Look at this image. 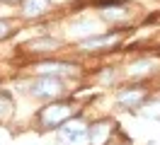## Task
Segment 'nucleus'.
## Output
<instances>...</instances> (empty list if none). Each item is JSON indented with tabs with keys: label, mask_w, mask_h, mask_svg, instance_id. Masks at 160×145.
<instances>
[{
	"label": "nucleus",
	"mask_w": 160,
	"mask_h": 145,
	"mask_svg": "<svg viewBox=\"0 0 160 145\" xmlns=\"http://www.w3.org/2000/svg\"><path fill=\"white\" fill-rule=\"evenodd\" d=\"M56 46H58V44H56L53 39H39V41H34V44H32L34 51H46V48H56Z\"/></svg>",
	"instance_id": "nucleus-9"
},
{
	"label": "nucleus",
	"mask_w": 160,
	"mask_h": 145,
	"mask_svg": "<svg viewBox=\"0 0 160 145\" xmlns=\"http://www.w3.org/2000/svg\"><path fill=\"white\" fill-rule=\"evenodd\" d=\"M41 70H44V73H51V75H53V73H70V65H61V63H53V65H44Z\"/></svg>",
	"instance_id": "nucleus-10"
},
{
	"label": "nucleus",
	"mask_w": 160,
	"mask_h": 145,
	"mask_svg": "<svg viewBox=\"0 0 160 145\" xmlns=\"http://www.w3.org/2000/svg\"><path fill=\"white\" fill-rule=\"evenodd\" d=\"M109 131H112V123L109 121H97V123L90 126V145H104L109 140Z\"/></svg>",
	"instance_id": "nucleus-3"
},
{
	"label": "nucleus",
	"mask_w": 160,
	"mask_h": 145,
	"mask_svg": "<svg viewBox=\"0 0 160 145\" xmlns=\"http://www.w3.org/2000/svg\"><path fill=\"white\" fill-rule=\"evenodd\" d=\"M126 15V7H114L112 5L109 10H102V17H107V19H119Z\"/></svg>",
	"instance_id": "nucleus-8"
},
{
	"label": "nucleus",
	"mask_w": 160,
	"mask_h": 145,
	"mask_svg": "<svg viewBox=\"0 0 160 145\" xmlns=\"http://www.w3.org/2000/svg\"><path fill=\"white\" fill-rule=\"evenodd\" d=\"M8 31H10V24L8 22H0V36H5Z\"/></svg>",
	"instance_id": "nucleus-11"
},
{
	"label": "nucleus",
	"mask_w": 160,
	"mask_h": 145,
	"mask_svg": "<svg viewBox=\"0 0 160 145\" xmlns=\"http://www.w3.org/2000/svg\"><path fill=\"white\" fill-rule=\"evenodd\" d=\"M143 99H146V92H143V89H126V92L119 94L121 106H136V104H141Z\"/></svg>",
	"instance_id": "nucleus-5"
},
{
	"label": "nucleus",
	"mask_w": 160,
	"mask_h": 145,
	"mask_svg": "<svg viewBox=\"0 0 160 145\" xmlns=\"http://www.w3.org/2000/svg\"><path fill=\"white\" fill-rule=\"evenodd\" d=\"M112 41H117V36H114V34H112V36H107V34H104V36L85 39L80 46H82V48H102V46H107V44H112Z\"/></svg>",
	"instance_id": "nucleus-7"
},
{
	"label": "nucleus",
	"mask_w": 160,
	"mask_h": 145,
	"mask_svg": "<svg viewBox=\"0 0 160 145\" xmlns=\"http://www.w3.org/2000/svg\"><path fill=\"white\" fill-rule=\"evenodd\" d=\"M85 133H88V131H85L82 126H63V131H61L63 140H68V143H78V140H82Z\"/></svg>",
	"instance_id": "nucleus-6"
},
{
	"label": "nucleus",
	"mask_w": 160,
	"mask_h": 145,
	"mask_svg": "<svg viewBox=\"0 0 160 145\" xmlns=\"http://www.w3.org/2000/svg\"><path fill=\"white\" fill-rule=\"evenodd\" d=\"M68 116H70V106L68 104L51 102V104L39 114V118H41V123L46 126V128H56V126H61L63 121H68Z\"/></svg>",
	"instance_id": "nucleus-1"
},
{
	"label": "nucleus",
	"mask_w": 160,
	"mask_h": 145,
	"mask_svg": "<svg viewBox=\"0 0 160 145\" xmlns=\"http://www.w3.org/2000/svg\"><path fill=\"white\" fill-rule=\"evenodd\" d=\"M61 89H63V85H61L58 77H41V80H37V82H32L29 92L34 97H41V99H51V97L61 94Z\"/></svg>",
	"instance_id": "nucleus-2"
},
{
	"label": "nucleus",
	"mask_w": 160,
	"mask_h": 145,
	"mask_svg": "<svg viewBox=\"0 0 160 145\" xmlns=\"http://www.w3.org/2000/svg\"><path fill=\"white\" fill-rule=\"evenodd\" d=\"M22 12L27 15V17H37L41 12H46L49 10V0H22Z\"/></svg>",
	"instance_id": "nucleus-4"
}]
</instances>
